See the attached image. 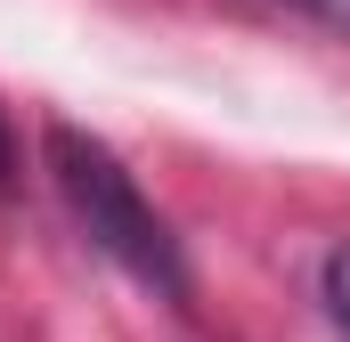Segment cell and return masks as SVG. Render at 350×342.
<instances>
[{
	"label": "cell",
	"mask_w": 350,
	"mask_h": 342,
	"mask_svg": "<svg viewBox=\"0 0 350 342\" xmlns=\"http://www.w3.org/2000/svg\"><path fill=\"white\" fill-rule=\"evenodd\" d=\"M8 171H16V147H8V122H0V187H8Z\"/></svg>",
	"instance_id": "3"
},
{
	"label": "cell",
	"mask_w": 350,
	"mask_h": 342,
	"mask_svg": "<svg viewBox=\"0 0 350 342\" xmlns=\"http://www.w3.org/2000/svg\"><path fill=\"white\" fill-rule=\"evenodd\" d=\"M41 155H49V179H57V196H66V212L82 220V237L98 245L106 261H122L139 285H155V293H187V253H179L172 220L139 196V179L131 163L106 147V139H90L82 122H49L41 131Z\"/></svg>",
	"instance_id": "1"
},
{
	"label": "cell",
	"mask_w": 350,
	"mask_h": 342,
	"mask_svg": "<svg viewBox=\"0 0 350 342\" xmlns=\"http://www.w3.org/2000/svg\"><path fill=\"white\" fill-rule=\"evenodd\" d=\"M318 302H326V318L350 334V245L326 253V269H318Z\"/></svg>",
	"instance_id": "2"
}]
</instances>
